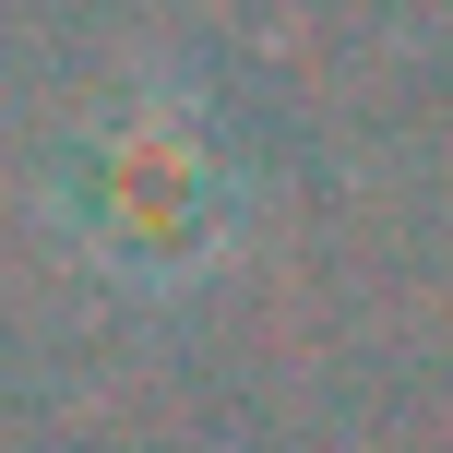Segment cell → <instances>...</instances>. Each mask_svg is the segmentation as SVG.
Returning <instances> with one entry per match:
<instances>
[{
  "instance_id": "1",
  "label": "cell",
  "mask_w": 453,
  "mask_h": 453,
  "mask_svg": "<svg viewBox=\"0 0 453 453\" xmlns=\"http://www.w3.org/2000/svg\"><path fill=\"white\" fill-rule=\"evenodd\" d=\"M60 226L119 287H191L239 239V167H226L215 119H191L167 84H143V96H119V108H96L72 132Z\"/></svg>"
}]
</instances>
